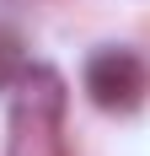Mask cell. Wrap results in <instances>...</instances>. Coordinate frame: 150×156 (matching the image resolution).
Returning <instances> with one entry per match:
<instances>
[{
    "label": "cell",
    "mask_w": 150,
    "mask_h": 156,
    "mask_svg": "<svg viewBox=\"0 0 150 156\" xmlns=\"http://www.w3.org/2000/svg\"><path fill=\"white\" fill-rule=\"evenodd\" d=\"M145 86H150L145 59L129 54V48H102V54L86 59V92L107 113H134L139 97H145Z\"/></svg>",
    "instance_id": "6da1fadb"
}]
</instances>
